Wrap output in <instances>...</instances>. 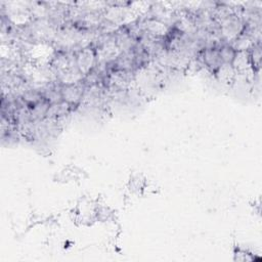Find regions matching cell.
<instances>
[{
    "instance_id": "obj_1",
    "label": "cell",
    "mask_w": 262,
    "mask_h": 262,
    "mask_svg": "<svg viewBox=\"0 0 262 262\" xmlns=\"http://www.w3.org/2000/svg\"><path fill=\"white\" fill-rule=\"evenodd\" d=\"M202 59H203V62L205 63V66L209 70H211L214 74H216L217 71L223 64V62L220 58V55H219L218 47H215V46L205 48L202 51Z\"/></svg>"
},
{
    "instance_id": "obj_2",
    "label": "cell",
    "mask_w": 262,
    "mask_h": 262,
    "mask_svg": "<svg viewBox=\"0 0 262 262\" xmlns=\"http://www.w3.org/2000/svg\"><path fill=\"white\" fill-rule=\"evenodd\" d=\"M218 50H219V55L223 64L232 66V62L237 54V50L235 49V47L229 44H224L221 47H219Z\"/></svg>"
}]
</instances>
